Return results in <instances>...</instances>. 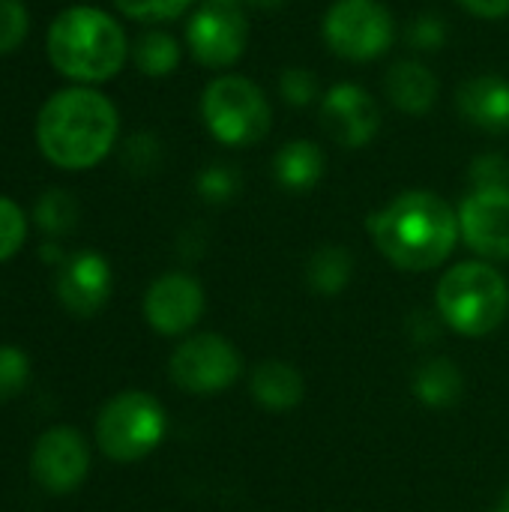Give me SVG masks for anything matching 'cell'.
<instances>
[{"mask_svg":"<svg viewBox=\"0 0 509 512\" xmlns=\"http://www.w3.org/2000/svg\"><path fill=\"white\" fill-rule=\"evenodd\" d=\"M120 135L117 105L96 87H63L36 114V147L60 171L99 165Z\"/></svg>","mask_w":509,"mask_h":512,"instance_id":"obj_1","label":"cell"},{"mask_svg":"<svg viewBox=\"0 0 509 512\" xmlns=\"http://www.w3.org/2000/svg\"><path fill=\"white\" fill-rule=\"evenodd\" d=\"M369 234L393 267L426 273L450 258L462 231L459 213L441 195L411 189L372 213Z\"/></svg>","mask_w":509,"mask_h":512,"instance_id":"obj_2","label":"cell"},{"mask_svg":"<svg viewBox=\"0 0 509 512\" xmlns=\"http://www.w3.org/2000/svg\"><path fill=\"white\" fill-rule=\"evenodd\" d=\"M45 51L54 72L75 84L93 87L111 81L123 69L132 45L123 24L105 9L69 6L54 15L45 36Z\"/></svg>","mask_w":509,"mask_h":512,"instance_id":"obj_3","label":"cell"},{"mask_svg":"<svg viewBox=\"0 0 509 512\" xmlns=\"http://www.w3.org/2000/svg\"><path fill=\"white\" fill-rule=\"evenodd\" d=\"M438 312L462 336H486L507 318V279L486 261H462L438 282Z\"/></svg>","mask_w":509,"mask_h":512,"instance_id":"obj_4","label":"cell"},{"mask_svg":"<svg viewBox=\"0 0 509 512\" xmlns=\"http://www.w3.org/2000/svg\"><path fill=\"white\" fill-rule=\"evenodd\" d=\"M207 132L225 147H255L270 135L273 108L264 90L246 75H216L201 93Z\"/></svg>","mask_w":509,"mask_h":512,"instance_id":"obj_5","label":"cell"},{"mask_svg":"<svg viewBox=\"0 0 509 512\" xmlns=\"http://www.w3.org/2000/svg\"><path fill=\"white\" fill-rule=\"evenodd\" d=\"M165 429L162 405L147 393L126 390L102 408L96 420V441L108 459L138 462L162 444Z\"/></svg>","mask_w":509,"mask_h":512,"instance_id":"obj_6","label":"cell"},{"mask_svg":"<svg viewBox=\"0 0 509 512\" xmlns=\"http://www.w3.org/2000/svg\"><path fill=\"white\" fill-rule=\"evenodd\" d=\"M321 36L336 57L369 63L393 48L396 21L381 0H333L324 12Z\"/></svg>","mask_w":509,"mask_h":512,"instance_id":"obj_7","label":"cell"},{"mask_svg":"<svg viewBox=\"0 0 509 512\" xmlns=\"http://www.w3.org/2000/svg\"><path fill=\"white\" fill-rule=\"evenodd\" d=\"M240 375V354L237 348L216 333H201L186 339L171 354V381L198 396L219 393L231 387Z\"/></svg>","mask_w":509,"mask_h":512,"instance_id":"obj_8","label":"cell"},{"mask_svg":"<svg viewBox=\"0 0 509 512\" xmlns=\"http://www.w3.org/2000/svg\"><path fill=\"white\" fill-rule=\"evenodd\" d=\"M249 21L237 6L204 3L186 21V48L207 69H228L246 54Z\"/></svg>","mask_w":509,"mask_h":512,"instance_id":"obj_9","label":"cell"},{"mask_svg":"<svg viewBox=\"0 0 509 512\" xmlns=\"http://www.w3.org/2000/svg\"><path fill=\"white\" fill-rule=\"evenodd\" d=\"M318 114H321V129L336 144H342L348 150L369 147L381 132V105H378V99L366 87H360L354 81L333 84L321 96Z\"/></svg>","mask_w":509,"mask_h":512,"instance_id":"obj_10","label":"cell"},{"mask_svg":"<svg viewBox=\"0 0 509 512\" xmlns=\"http://www.w3.org/2000/svg\"><path fill=\"white\" fill-rule=\"evenodd\" d=\"M30 471H33V480L45 492L69 495L84 483L90 471V450L75 429L69 426L48 429L33 447Z\"/></svg>","mask_w":509,"mask_h":512,"instance_id":"obj_11","label":"cell"},{"mask_svg":"<svg viewBox=\"0 0 509 512\" xmlns=\"http://www.w3.org/2000/svg\"><path fill=\"white\" fill-rule=\"evenodd\" d=\"M462 240L483 258H509V189H471L459 207Z\"/></svg>","mask_w":509,"mask_h":512,"instance_id":"obj_12","label":"cell"},{"mask_svg":"<svg viewBox=\"0 0 509 512\" xmlns=\"http://www.w3.org/2000/svg\"><path fill=\"white\" fill-rule=\"evenodd\" d=\"M204 312V291L186 273H165L144 297V315L162 336H177L195 327Z\"/></svg>","mask_w":509,"mask_h":512,"instance_id":"obj_13","label":"cell"},{"mask_svg":"<svg viewBox=\"0 0 509 512\" xmlns=\"http://www.w3.org/2000/svg\"><path fill=\"white\" fill-rule=\"evenodd\" d=\"M111 294V267L96 252H78L60 264L57 273V297L60 303L78 315L90 318L96 315Z\"/></svg>","mask_w":509,"mask_h":512,"instance_id":"obj_14","label":"cell"},{"mask_svg":"<svg viewBox=\"0 0 509 512\" xmlns=\"http://www.w3.org/2000/svg\"><path fill=\"white\" fill-rule=\"evenodd\" d=\"M456 108L465 123L483 132H509V78L483 72L462 81V87L456 90Z\"/></svg>","mask_w":509,"mask_h":512,"instance_id":"obj_15","label":"cell"},{"mask_svg":"<svg viewBox=\"0 0 509 512\" xmlns=\"http://www.w3.org/2000/svg\"><path fill=\"white\" fill-rule=\"evenodd\" d=\"M438 90H441V84H438L435 72L423 60H414V57L396 60L384 75L387 99L393 102V108H399L402 114H411V117L429 114L438 102Z\"/></svg>","mask_w":509,"mask_h":512,"instance_id":"obj_16","label":"cell"},{"mask_svg":"<svg viewBox=\"0 0 509 512\" xmlns=\"http://www.w3.org/2000/svg\"><path fill=\"white\" fill-rule=\"evenodd\" d=\"M324 150L309 138L282 144L273 156V177L285 192H309L324 177Z\"/></svg>","mask_w":509,"mask_h":512,"instance_id":"obj_17","label":"cell"},{"mask_svg":"<svg viewBox=\"0 0 509 512\" xmlns=\"http://www.w3.org/2000/svg\"><path fill=\"white\" fill-rule=\"evenodd\" d=\"M303 378L294 366L270 360L261 363L252 375V396L267 411H291L303 402Z\"/></svg>","mask_w":509,"mask_h":512,"instance_id":"obj_18","label":"cell"},{"mask_svg":"<svg viewBox=\"0 0 509 512\" xmlns=\"http://www.w3.org/2000/svg\"><path fill=\"white\" fill-rule=\"evenodd\" d=\"M414 393L429 408H450L462 396V372L447 357L429 360L414 375Z\"/></svg>","mask_w":509,"mask_h":512,"instance_id":"obj_19","label":"cell"},{"mask_svg":"<svg viewBox=\"0 0 509 512\" xmlns=\"http://www.w3.org/2000/svg\"><path fill=\"white\" fill-rule=\"evenodd\" d=\"M351 273H354V258L345 246H321L312 252L306 264L309 288L324 297H336L339 291H345V285L351 282Z\"/></svg>","mask_w":509,"mask_h":512,"instance_id":"obj_20","label":"cell"},{"mask_svg":"<svg viewBox=\"0 0 509 512\" xmlns=\"http://www.w3.org/2000/svg\"><path fill=\"white\" fill-rule=\"evenodd\" d=\"M132 60L147 78H168L180 66V42L165 30H144L132 42Z\"/></svg>","mask_w":509,"mask_h":512,"instance_id":"obj_21","label":"cell"},{"mask_svg":"<svg viewBox=\"0 0 509 512\" xmlns=\"http://www.w3.org/2000/svg\"><path fill=\"white\" fill-rule=\"evenodd\" d=\"M33 219L48 237H63L78 225V201L66 189L54 186V189H48V192H42L36 198Z\"/></svg>","mask_w":509,"mask_h":512,"instance_id":"obj_22","label":"cell"},{"mask_svg":"<svg viewBox=\"0 0 509 512\" xmlns=\"http://www.w3.org/2000/svg\"><path fill=\"white\" fill-rule=\"evenodd\" d=\"M447 39H450V27L441 12H420L405 27V42L417 54H435L447 45Z\"/></svg>","mask_w":509,"mask_h":512,"instance_id":"obj_23","label":"cell"},{"mask_svg":"<svg viewBox=\"0 0 509 512\" xmlns=\"http://www.w3.org/2000/svg\"><path fill=\"white\" fill-rule=\"evenodd\" d=\"M195 189L198 195L207 201V204H225L237 195L240 189V171L228 162H213L207 165L198 180H195Z\"/></svg>","mask_w":509,"mask_h":512,"instance_id":"obj_24","label":"cell"},{"mask_svg":"<svg viewBox=\"0 0 509 512\" xmlns=\"http://www.w3.org/2000/svg\"><path fill=\"white\" fill-rule=\"evenodd\" d=\"M279 96L291 108H309L312 102H321V87L318 78L306 66H288L279 75Z\"/></svg>","mask_w":509,"mask_h":512,"instance_id":"obj_25","label":"cell"},{"mask_svg":"<svg viewBox=\"0 0 509 512\" xmlns=\"http://www.w3.org/2000/svg\"><path fill=\"white\" fill-rule=\"evenodd\" d=\"M123 165L138 177L153 174L162 165V141L153 132H135L123 144Z\"/></svg>","mask_w":509,"mask_h":512,"instance_id":"obj_26","label":"cell"},{"mask_svg":"<svg viewBox=\"0 0 509 512\" xmlns=\"http://www.w3.org/2000/svg\"><path fill=\"white\" fill-rule=\"evenodd\" d=\"M111 3L117 6L120 15L132 21H144V24L180 18L192 6V0H111Z\"/></svg>","mask_w":509,"mask_h":512,"instance_id":"obj_27","label":"cell"},{"mask_svg":"<svg viewBox=\"0 0 509 512\" xmlns=\"http://www.w3.org/2000/svg\"><path fill=\"white\" fill-rule=\"evenodd\" d=\"M30 33V15L21 0H0V54H12Z\"/></svg>","mask_w":509,"mask_h":512,"instance_id":"obj_28","label":"cell"},{"mask_svg":"<svg viewBox=\"0 0 509 512\" xmlns=\"http://www.w3.org/2000/svg\"><path fill=\"white\" fill-rule=\"evenodd\" d=\"M471 189H509V159L504 153H480L468 168Z\"/></svg>","mask_w":509,"mask_h":512,"instance_id":"obj_29","label":"cell"},{"mask_svg":"<svg viewBox=\"0 0 509 512\" xmlns=\"http://www.w3.org/2000/svg\"><path fill=\"white\" fill-rule=\"evenodd\" d=\"M24 237H27L24 210L15 201L0 195V261L12 258L24 246Z\"/></svg>","mask_w":509,"mask_h":512,"instance_id":"obj_30","label":"cell"},{"mask_svg":"<svg viewBox=\"0 0 509 512\" xmlns=\"http://www.w3.org/2000/svg\"><path fill=\"white\" fill-rule=\"evenodd\" d=\"M27 378H30L27 357L12 345H0V402L18 396L24 390Z\"/></svg>","mask_w":509,"mask_h":512,"instance_id":"obj_31","label":"cell"},{"mask_svg":"<svg viewBox=\"0 0 509 512\" xmlns=\"http://www.w3.org/2000/svg\"><path fill=\"white\" fill-rule=\"evenodd\" d=\"M456 3L483 21H498V18L509 15V0H456Z\"/></svg>","mask_w":509,"mask_h":512,"instance_id":"obj_32","label":"cell"},{"mask_svg":"<svg viewBox=\"0 0 509 512\" xmlns=\"http://www.w3.org/2000/svg\"><path fill=\"white\" fill-rule=\"evenodd\" d=\"M207 3H219V6H261V9H276L285 0H207Z\"/></svg>","mask_w":509,"mask_h":512,"instance_id":"obj_33","label":"cell"},{"mask_svg":"<svg viewBox=\"0 0 509 512\" xmlns=\"http://www.w3.org/2000/svg\"><path fill=\"white\" fill-rule=\"evenodd\" d=\"M42 258L48 261V264H63L66 258H63V252L54 246V243H48V246H42Z\"/></svg>","mask_w":509,"mask_h":512,"instance_id":"obj_34","label":"cell"},{"mask_svg":"<svg viewBox=\"0 0 509 512\" xmlns=\"http://www.w3.org/2000/svg\"><path fill=\"white\" fill-rule=\"evenodd\" d=\"M495 512H509V492H507V498L501 501V507H498V510H495Z\"/></svg>","mask_w":509,"mask_h":512,"instance_id":"obj_35","label":"cell"}]
</instances>
